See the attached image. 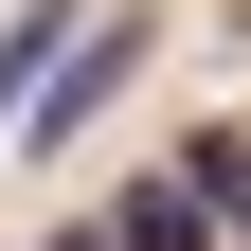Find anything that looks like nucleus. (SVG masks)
Here are the masks:
<instances>
[{
    "label": "nucleus",
    "mask_w": 251,
    "mask_h": 251,
    "mask_svg": "<svg viewBox=\"0 0 251 251\" xmlns=\"http://www.w3.org/2000/svg\"><path fill=\"white\" fill-rule=\"evenodd\" d=\"M179 179H198V198L251 233V126H198V144H179Z\"/></svg>",
    "instance_id": "nucleus-4"
},
{
    "label": "nucleus",
    "mask_w": 251,
    "mask_h": 251,
    "mask_svg": "<svg viewBox=\"0 0 251 251\" xmlns=\"http://www.w3.org/2000/svg\"><path fill=\"white\" fill-rule=\"evenodd\" d=\"M72 18H90V0H18V18H0V126L36 108V72L72 54Z\"/></svg>",
    "instance_id": "nucleus-3"
},
{
    "label": "nucleus",
    "mask_w": 251,
    "mask_h": 251,
    "mask_svg": "<svg viewBox=\"0 0 251 251\" xmlns=\"http://www.w3.org/2000/svg\"><path fill=\"white\" fill-rule=\"evenodd\" d=\"M54 251H126V233H54Z\"/></svg>",
    "instance_id": "nucleus-5"
},
{
    "label": "nucleus",
    "mask_w": 251,
    "mask_h": 251,
    "mask_svg": "<svg viewBox=\"0 0 251 251\" xmlns=\"http://www.w3.org/2000/svg\"><path fill=\"white\" fill-rule=\"evenodd\" d=\"M144 54H162V18H72V54L36 72V108L0 126V144H90V108H108V90L144 72Z\"/></svg>",
    "instance_id": "nucleus-1"
},
{
    "label": "nucleus",
    "mask_w": 251,
    "mask_h": 251,
    "mask_svg": "<svg viewBox=\"0 0 251 251\" xmlns=\"http://www.w3.org/2000/svg\"><path fill=\"white\" fill-rule=\"evenodd\" d=\"M108 233H126V251H215V233H233V215H215V198H198V179H179V162H144V179H126V198H108Z\"/></svg>",
    "instance_id": "nucleus-2"
}]
</instances>
